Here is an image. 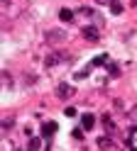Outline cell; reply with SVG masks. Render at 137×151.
<instances>
[{
  "label": "cell",
  "instance_id": "6da1fadb",
  "mask_svg": "<svg viewBox=\"0 0 137 151\" xmlns=\"http://www.w3.org/2000/svg\"><path fill=\"white\" fill-rule=\"evenodd\" d=\"M81 34H83V39H88V42H98L101 39V29H98V27H83Z\"/></svg>",
  "mask_w": 137,
  "mask_h": 151
},
{
  "label": "cell",
  "instance_id": "7a4b0ae2",
  "mask_svg": "<svg viewBox=\"0 0 137 151\" xmlns=\"http://www.w3.org/2000/svg\"><path fill=\"white\" fill-rule=\"evenodd\" d=\"M81 127H83V132H91V129L95 127V117H93V115H88V112H86V115L81 117Z\"/></svg>",
  "mask_w": 137,
  "mask_h": 151
},
{
  "label": "cell",
  "instance_id": "3957f363",
  "mask_svg": "<svg viewBox=\"0 0 137 151\" xmlns=\"http://www.w3.org/2000/svg\"><path fill=\"white\" fill-rule=\"evenodd\" d=\"M64 37H66L64 32H59V29H52V32L47 34V42H49V44H59V42H64Z\"/></svg>",
  "mask_w": 137,
  "mask_h": 151
},
{
  "label": "cell",
  "instance_id": "277c9868",
  "mask_svg": "<svg viewBox=\"0 0 137 151\" xmlns=\"http://www.w3.org/2000/svg\"><path fill=\"white\" fill-rule=\"evenodd\" d=\"M56 93H59V98H61V100H68V98H71V95H74V90H71V88H68V86H66V83H61V86H59V88H56Z\"/></svg>",
  "mask_w": 137,
  "mask_h": 151
},
{
  "label": "cell",
  "instance_id": "5b68a950",
  "mask_svg": "<svg viewBox=\"0 0 137 151\" xmlns=\"http://www.w3.org/2000/svg\"><path fill=\"white\" fill-rule=\"evenodd\" d=\"M56 132V122H44L42 124V137H52Z\"/></svg>",
  "mask_w": 137,
  "mask_h": 151
},
{
  "label": "cell",
  "instance_id": "8992f818",
  "mask_svg": "<svg viewBox=\"0 0 137 151\" xmlns=\"http://www.w3.org/2000/svg\"><path fill=\"white\" fill-rule=\"evenodd\" d=\"M59 17H61L64 22H71V20H74V12L66 10V7H61V10H59Z\"/></svg>",
  "mask_w": 137,
  "mask_h": 151
},
{
  "label": "cell",
  "instance_id": "52a82bcc",
  "mask_svg": "<svg viewBox=\"0 0 137 151\" xmlns=\"http://www.w3.org/2000/svg\"><path fill=\"white\" fill-rule=\"evenodd\" d=\"M110 10H113V15H120V12H122V3H120V0H113V3H110Z\"/></svg>",
  "mask_w": 137,
  "mask_h": 151
},
{
  "label": "cell",
  "instance_id": "ba28073f",
  "mask_svg": "<svg viewBox=\"0 0 137 151\" xmlns=\"http://www.w3.org/2000/svg\"><path fill=\"white\" fill-rule=\"evenodd\" d=\"M101 63H108V56L105 54H101V56H95V59H93V66H101Z\"/></svg>",
  "mask_w": 137,
  "mask_h": 151
},
{
  "label": "cell",
  "instance_id": "9c48e42d",
  "mask_svg": "<svg viewBox=\"0 0 137 151\" xmlns=\"http://www.w3.org/2000/svg\"><path fill=\"white\" fill-rule=\"evenodd\" d=\"M98 146H101V149H108V146H110V141H108V139H98Z\"/></svg>",
  "mask_w": 137,
  "mask_h": 151
},
{
  "label": "cell",
  "instance_id": "30bf717a",
  "mask_svg": "<svg viewBox=\"0 0 137 151\" xmlns=\"http://www.w3.org/2000/svg\"><path fill=\"white\" fill-rule=\"evenodd\" d=\"M39 144H42V141H39V139H32V141H29V149L34 151V149H39Z\"/></svg>",
  "mask_w": 137,
  "mask_h": 151
},
{
  "label": "cell",
  "instance_id": "8fae6325",
  "mask_svg": "<svg viewBox=\"0 0 137 151\" xmlns=\"http://www.w3.org/2000/svg\"><path fill=\"white\" fill-rule=\"evenodd\" d=\"M110 76H113V78H117V76H120V68H117V66H110Z\"/></svg>",
  "mask_w": 137,
  "mask_h": 151
},
{
  "label": "cell",
  "instance_id": "7c38bea8",
  "mask_svg": "<svg viewBox=\"0 0 137 151\" xmlns=\"http://www.w3.org/2000/svg\"><path fill=\"white\" fill-rule=\"evenodd\" d=\"M78 15H93V10H91V7H81V10H78Z\"/></svg>",
  "mask_w": 137,
  "mask_h": 151
},
{
  "label": "cell",
  "instance_id": "4fadbf2b",
  "mask_svg": "<svg viewBox=\"0 0 137 151\" xmlns=\"http://www.w3.org/2000/svg\"><path fill=\"white\" fill-rule=\"evenodd\" d=\"M64 112H66V117H74V115H76V110H74V107H66Z\"/></svg>",
  "mask_w": 137,
  "mask_h": 151
},
{
  "label": "cell",
  "instance_id": "5bb4252c",
  "mask_svg": "<svg viewBox=\"0 0 137 151\" xmlns=\"http://www.w3.org/2000/svg\"><path fill=\"white\" fill-rule=\"evenodd\" d=\"M74 139H83V132L81 129H74Z\"/></svg>",
  "mask_w": 137,
  "mask_h": 151
},
{
  "label": "cell",
  "instance_id": "9a60e30c",
  "mask_svg": "<svg viewBox=\"0 0 137 151\" xmlns=\"http://www.w3.org/2000/svg\"><path fill=\"white\" fill-rule=\"evenodd\" d=\"M95 3H98V5H110L113 0H95Z\"/></svg>",
  "mask_w": 137,
  "mask_h": 151
},
{
  "label": "cell",
  "instance_id": "2e32d148",
  "mask_svg": "<svg viewBox=\"0 0 137 151\" xmlns=\"http://www.w3.org/2000/svg\"><path fill=\"white\" fill-rule=\"evenodd\" d=\"M135 5H137V0H135Z\"/></svg>",
  "mask_w": 137,
  "mask_h": 151
}]
</instances>
